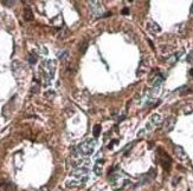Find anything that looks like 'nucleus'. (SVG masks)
<instances>
[{
  "label": "nucleus",
  "instance_id": "f257e3e1",
  "mask_svg": "<svg viewBox=\"0 0 193 191\" xmlns=\"http://www.w3.org/2000/svg\"><path fill=\"white\" fill-rule=\"evenodd\" d=\"M41 73H42V80H43V84L46 86L50 84L51 79L53 78L55 76V71H56V63L53 60H44L42 64H41Z\"/></svg>",
  "mask_w": 193,
  "mask_h": 191
},
{
  "label": "nucleus",
  "instance_id": "f03ea898",
  "mask_svg": "<svg viewBox=\"0 0 193 191\" xmlns=\"http://www.w3.org/2000/svg\"><path fill=\"white\" fill-rule=\"evenodd\" d=\"M108 179H109V183L111 184V187H113L114 190H122L128 183H130V181L128 179V177L122 171L111 172L109 175Z\"/></svg>",
  "mask_w": 193,
  "mask_h": 191
},
{
  "label": "nucleus",
  "instance_id": "7ed1b4c3",
  "mask_svg": "<svg viewBox=\"0 0 193 191\" xmlns=\"http://www.w3.org/2000/svg\"><path fill=\"white\" fill-rule=\"evenodd\" d=\"M95 146H96L95 139H88V141H85V142L80 144L76 147V150H77V152L81 156H89V155H91L94 152Z\"/></svg>",
  "mask_w": 193,
  "mask_h": 191
},
{
  "label": "nucleus",
  "instance_id": "20e7f679",
  "mask_svg": "<svg viewBox=\"0 0 193 191\" xmlns=\"http://www.w3.org/2000/svg\"><path fill=\"white\" fill-rule=\"evenodd\" d=\"M89 9L91 12V14L94 15H102L103 13V6L101 5V2L98 1H89Z\"/></svg>",
  "mask_w": 193,
  "mask_h": 191
},
{
  "label": "nucleus",
  "instance_id": "39448f33",
  "mask_svg": "<svg viewBox=\"0 0 193 191\" xmlns=\"http://www.w3.org/2000/svg\"><path fill=\"white\" fill-rule=\"evenodd\" d=\"M175 126V118L174 117H168L164 123H162V130L164 132H169L174 129Z\"/></svg>",
  "mask_w": 193,
  "mask_h": 191
},
{
  "label": "nucleus",
  "instance_id": "423d86ee",
  "mask_svg": "<svg viewBox=\"0 0 193 191\" xmlns=\"http://www.w3.org/2000/svg\"><path fill=\"white\" fill-rule=\"evenodd\" d=\"M65 185H66L68 188H80V187L84 185V183H83L81 179H78V178L71 177V178H69V179L66 181Z\"/></svg>",
  "mask_w": 193,
  "mask_h": 191
},
{
  "label": "nucleus",
  "instance_id": "0eeeda50",
  "mask_svg": "<svg viewBox=\"0 0 193 191\" xmlns=\"http://www.w3.org/2000/svg\"><path fill=\"white\" fill-rule=\"evenodd\" d=\"M160 163H161V165L164 166L165 170H169L171 169V158L166 153H164V152L160 155Z\"/></svg>",
  "mask_w": 193,
  "mask_h": 191
},
{
  "label": "nucleus",
  "instance_id": "6e6552de",
  "mask_svg": "<svg viewBox=\"0 0 193 191\" xmlns=\"http://www.w3.org/2000/svg\"><path fill=\"white\" fill-rule=\"evenodd\" d=\"M174 152H175L177 157H178L180 160H186V159H187V155H186L185 150H184L180 145H175V146H174Z\"/></svg>",
  "mask_w": 193,
  "mask_h": 191
},
{
  "label": "nucleus",
  "instance_id": "1a4fd4ad",
  "mask_svg": "<svg viewBox=\"0 0 193 191\" xmlns=\"http://www.w3.org/2000/svg\"><path fill=\"white\" fill-rule=\"evenodd\" d=\"M147 28H148V31H149L150 33H153V34H158V33L161 32V27H160L155 21H149V23L147 24Z\"/></svg>",
  "mask_w": 193,
  "mask_h": 191
},
{
  "label": "nucleus",
  "instance_id": "9d476101",
  "mask_svg": "<svg viewBox=\"0 0 193 191\" xmlns=\"http://www.w3.org/2000/svg\"><path fill=\"white\" fill-rule=\"evenodd\" d=\"M161 123H162V117L160 114H153L150 117L149 123H147V125L148 126H150V125H160Z\"/></svg>",
  "mask_w": 193,
  "mask_h": 191
},
{
  "label": "nucleus",
  "instance_id": "9b49d317",
  "mask_svg": "<svg viewBox=\"0 0 193 191\" xmlns=\"http://www.w3.org/2000/svg\"><path fill=\"white\" fill-rule=\"evenodd\" d=\"M103 162H104L103 159H102V160H97L95 166H94V174H95L96 176H101V175H102V171H103V169H102Z\"/></svg>",
  "mask_w": 193,
  "mask_h": 191
},
{
  "label": "nucleus",
  "instance_id": "f8f14e48",
  "mask_svg": "<svg viewBox=\"0 0 193 191\" xmlns=\"http://www.w3.org/2000/svg\"><path fill=\"white\" fill-rule=\"evenodd\" d=\"M24 19L27 20V21L33 20V12H32V9L30 7H25V9H24Z\"/></svg>",
  "mask_w": 193,
  "mask_h": 191
},
{
  "label": "nucleus",
  "instance_id": "ddd939ff",
  "mask_svg": "<svg viewBox=\"0 0 193 191\" xmlns=\"http://www.w3.org/2000/svg\"><path fill=\"white\" fill-rule=\"evenodd\" d=\"M147 70H148V63L146 60H142L140 66H139V70H138V76L144 74L145 72H147Z\"/></svg>",
  "mask_w": 193,
  "mask_h": 191
},
{
  "label": "nucleus",
  "instance_id": "4468645a",
  "mask_svg": "<svg viewBox=\"0 0 193 191\" xmlns=\"http://www.w3.org/2000/svg\"><path fill=\"white\" fill-rule=\"evenodd\" d=\"M193 112V104H186L184 106V113L185 114H190Z\"/></svg>",
  "mask_w": 193,
  "mask_h": 191
},
{
  "label": "nucleus",
  "instance_id": "2eb2a0df",
  "mask_svg": "<svg viewBox=\"0 0 193 191\" xmlns=\"http://www.w3.org/2000/svg\"><path fill=\"white\" fill-rule=\"evenodd\" d=\"M93 133H94V137H95V138H97V137L99 136V133H101V126H99V125H95V126H94Z\"/></svg>",
  "mask_w": 193,
  "mask_h": 191
},
{
  "label": "nucleus",
  "instance_id": "dca6fc26",
  "mask_svg": "<svg viewBox=\"0 0 193 191\" xmlns=\"http://www.w3.org/2000/svg\"><path fill=\"white\" fill-rule=\"evenodd\" d=\"M27 60H29L30 64H36V63H37V57H36L35 54H29Z\"/></svg>",
  "mask_w": 193,
  "mask_h": 191
},
{
  "label": "nucleus",
  "instance_id": "f3484780",
  "mask_svg": "<svg viewBox=\"0 0 193 191\" xmlns=\"http://www.w3.org/2000/svg\"><path fill=\"white\" fill-rule=\"evenodd\" d=\"M58 57H59V59H60V60H65V59L68 58V52H66V51H63L62 53H59V54H58Z\"/></svg>",
  "mask_w": 193,
  "mask_h": 191
},
{
  "label": "nucleus",
  "instance_id": "a211bd4d",
  "mask_svg": "<svg viewBox=\"0 0 193 191\" xmlns=\"http://www.w3.org/2000/svg\"><path fill=\"white\" fill-rule=\"evenodd\" d=\"M178 57H179L178 54H174V55H172V57H171V58L168 59V63H169V64H173V63H175V61H177V59H178Z\"/></svg>",
  "mask_w": 193,
  "mask_h": 191
},
{
  "label": "nucleus",
  "instance_id": "6ab92c4d",
  "mask_svg": "<svg viewBox=\"0 0 193 191\" xmlns=\"http://www.w3.org/2000/svg\"><path fill=\"white\" fill-rule=\"evenodd\" d=\"M87 47H88V44H87V43H84V44H83V46H81V53H84V52H85V50H87Z\"/></svg>",
  "mask_w": 193,
  "mask_h": 191
},
{
  "label": "nucleus",
  "instance_id": "aec40b11",
  "mask_svg": "<svg viewBox=\"0 0 193 191\" xmlns=\"http://www.w3.org/2000/svg\"><path fill=\"white\" fill-rule=\"evenodd\" d=\"M4 5H7V6H12L14 4V1H2Z\"/></svg>",
  "mask_w": 193,
  "mask_h": 191
},
{
  "label": "nucleus",
  "instance_id": "412c9836",
  "mask_svg": "<svg viewBox=\"0 0 193 191\" xmlns=\"http://www.w3.org/2000/svg\"><path fill=\"white\" fill-rule=\"evenodd\" d=\"M32 92H38V86L37 85H35V86H32V90H31Z\"/></svg>",
  "mask_w": 193,
  "mask_h": 191
},
{
  "label": "nucleus",
  "instance_id": "4be33fe9",
  "mask_svg": "<svg viewBox=\"0 0 193 191\" xmlns=\"http://www.w3.org/2000/svg\"><path fill=\"white\" fill-rule=\"evenodd\" d=\"M128 12H129V9H128V8H123V11H122V13H123V14H128Z\"/></svg>",
  "mask_w": 193,
  "mask_h": 191
},
{
  "label": "nucleus",
  "instance_id": "5701e85b",
  "mask_svg": "<svg viewBox=\"0 0 193 191\" xmlns=\"http://www.w3.org/2000/svg\"><path fill=\"white\" fill-rule=\"evenodd\" d=\"M39 191H49L48 187H43V188H41V190Z\"/></svg>",
  "mask_w": 193,
  "mask_h": 191
},
{
  "label": "nucleus",
  "instance_id": "b1692460",
  "mask_svg": "<svg viewBox=\"0 0 193 191\" xmlns=\"http://www.w3.org/2000/svg\"><path fill=\"white\" fill-rule=\"evenodd\" d=\"M190 12H191V14L193 15V4H192V6H191V9H190Z\"/></svg>",
  "mask_w": 193,
  "mask_h": 191
},
{
  "label": "nucleus",
  "instance_id": "393cba45",
  "mask_svg": "<svg viewBox=\"0 0 193 191\" xmlns=\"http://www.w3.org/2000/svg\"><path fill=\"white\" fill-rule=\"evenodd\" d=\"M191 74H193V70H192V71H191Z\"/></svg>",
  "mask_w": 193,
  "mask_h": 191
}]
</instances>
